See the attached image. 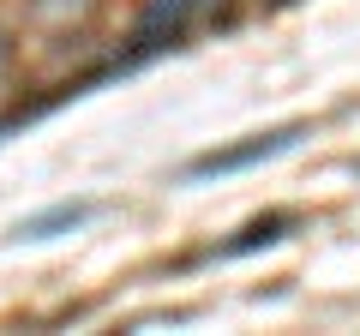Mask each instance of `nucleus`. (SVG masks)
<instances>
[{
  "mask_svg": "<svg viewBox=\"0 0 360 336\" xmlns=\"http://www.w3.org/2000/svg\"><path fill=\"white\" fill-rule=\"evenodd\" d=\"M288 228H295V217H288V210H270V217L246 222V228L234 234V240L210 246L205 259H246V252H258V246H276V240H288Z\"/></svg>",
  "mask_w": 360,
  "mask_h": 336,
  "instance_id": "obj_3",
  "label": "nucleus"
},
{
  "mask_svg": "<svg viewBox=\"0 0 360 336\" xmlns=\"http://www.w3.org/2000/svg\"><path fill=\"white\" fill-rule=\"evenodd\" d=\"M307 120H288V127H276V132H252V138H240V144H222V150H205V156H193L186 162V181H210V174H246V168H258V162H276V156H288L300 138H307Z\"/></svg>",
  "mask_w": 360,
  "mask_h": 336,
  "instance_id": "obj_1",
  "label": "nucleus"
},
{
  "mask_svg": "<svg viewBox=\"0 0 360 336\" xmlns=\"http://www.w3.org/2000/svg\"><path fill=\"white\" fill-rule=\"evenodd\" d=\"M354 168H360V162H354Z\"/></svg>",
  "mask_w": 360,
  "mask_h": 336,
  "instance_id": "obj_4",
  "label": "nucleus"
},
{
  "mask_svg": "<svg viewBox=\"0 0 360 336\" xmlns=\"http://www.w3.org/2000/svg\"><path fill=\"white\" fill-rule=\"evenodd\" d=\"M96 217V205H90V198H66V205H49V210H37V217H25L13 228V240L18 246H37V240H60V234H72V228H84V222Z\"/></svg>",
  "mask_w": 360,
  "mask_h": 336,
  "instance_id": "obj_2",
  "label": "nucleus"
}]
</instances>
